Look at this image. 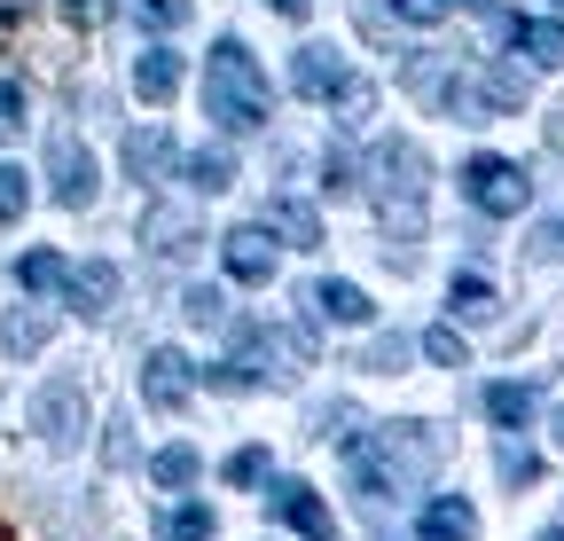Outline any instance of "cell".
Instances as JSON below:
<instances>
[{
	"instance_id": "6da1fadb",
	"label": "cell",
	"mask_w": 564,
	"mask_h": 541,
	"mask_svg": "<svg viewBox=\"0 0 564 541\" xmlns=\"http://www.w3.org/2000/svg\"><path fill=\"white\" fill-rule=\"evenodd\" d=\"M204 118L228 126V133H259L267 126V72L243 40H220L204 63Z\"/></svg>"
},
{
	"instance_id": "7a4b0ae2",
	"label": "cell",
	"mask_w": 564,
	"mask_h": 541,
	"mask_svg": "<svg viewBox=\"0 0 564 541\" xmlns=\"http://www.w3.org/2000/svg\"><path fill=\"white\" fill-rule=\"evenodd\" d=\"M345 463H352V487H361L369 502H384V495H400V479H423V470H432V440H423L415 424L352 432L345 440Z\"/></svg>"
},
{
	"instance_id": "3957f363",
	"label": "cell",
	"mask_w": 564,
	"mask_h": 541,
	"mask_svg": "<svg viewBox=\"0 0 564 541\" xmlns=\"http://www.w3.org/2000/svg\"><path fill=\"white\" fill-rule=\"evenodd\" d=\"M525 188H533V181H525L510 158H494V150H478V158L463 165V196H470L486 220H518V213H525Z\"/></svg>"
},
{
	"instance_id": "277c9868",
	"label": "cell",
	"mask_w": 564,
	"mask_h": 541,
	"mask_svg": "<svg viewBox=\"0 0 564 541\" xmlns=\"http://www.w3.org/2000/svg\"><path fill=\"white\" fill-rule=\"evenodd\" d=\"M47 181H55V205H63V213H87V205H95L102 173H95V158H87L79 133H55V150H47Z\"/></svg>"
},
{
	"instance_id": "5b68a950",
	"label": "cell",
	"mask_w": 564,
	"mask_h": 541,
	"mask_svg": "<svg viewBox=\"0 0 564 541\" xmlns=\"http://www.w3.org/2000/svg\"><path fill=\"white\" fill-rule=\"evenodd\" d=\"M32 432L55 440V447H70V440L87 432V385H79V377H55V385L32 400Z\"/></svg>"
},
{
	"instance_id": "8992f818",
	"label": "cell",
	"mask_w": 564,
	"mask_h": 541,
	"mask_svg": "<svg viewBox=\"0 0 564 541\" xmlns=\"http://www.w3.org/2000/svg\"><path fill=\"white\" fill-rule=\"evenodd\" d=\"M188 392H196V377H188V354L181 346H158L150 361H141V400H150L158 416L188 409Z\"/></svg>"
},
{
	"instance_id": "52a82bcc",
	"label": "cell",
	"mask_w": 564,
	"mask_h": 541,
	"mask_svg": "<svg viewBox=\"0 0 564 541\" xmlns=\"http://www.w3.org/2000/svg\"><path fill=\"white\" fill-rule=\"evenodd\" d=\"M220 259H228L236 283H274V236H267L259 220L228 228V236H220Z\"/></svg>"
},
{
	"instance_id": "ba28073f",
	"label": "cell",
	"mask_w": 564,
	"mask_h": 541,
	"mask_svg": "<svg viewBox=\"0 0 564 541\" xmlns=\"http://www.w3.org/2000/svg\"><path fill=\"white\" fill-rule=\"evenodd\" d=\"M274 518L299 526L306 541H337V518H329V502H322L306 479H282V487H274Z\"/></svg>"
},
{
	"instance_id": "9c48e42d",
	"label": "cell",
	"mask_w": 564,
	"mask_h": 541,
	"mask_svg": "<svg viewBox=\"0 0 564 541\" xmlns=\"http://www.w3.org/2000/svg\"><path fill=\"white\" fill-rule=\"evenodd\" d=\"M345 79H352V72H345V55H337V47H299V63H291V87L314 95V102H337Z\"/></svg>"
},
{
	"instance_id": "30bf717a",
	"label": "cell",
	"mask_w": 564,
	"mask_h": 541,
	"mask_svg": "<svg viewBox=\"0 0 564 541\" xmlns=\"http://www.w3.org/2000/svg\"><path fill=\"white\" fill-rule=\"evenodd\" d=\"M133 95L150 102V110H165V102L181 95V55H173V47H141V55H133Z\"/></svg>"
},
{
	"instance_id": "8fae6325",
	"label": "cell",
	"mask_w": 564,
	"mask_h": 541,
	"mask_svg": "<svg viewBox=\"0 0 564 541\" xmlns=\"http://www.w3.org/2000/svg\"><path fill=\"white\" fill-rule=\"evenodd\" d=\"M63 299L79 306V314H102L118 299V267L110 259H87V267H63Z\"/></svg>"
},
{
	"instance_id": "7c38bea8",
	"label": "cell",
	"mask_w": 564,
	"mask_h": 541,
	"mask_svg": "<svg viewBox=\"0 0 564 541\" xmlns=\"http://www.w3.org/2000/svg\"><path fill=\"white\" fill-rule=\"evenodd\" d=\"M510 47H518L525 63H541V72H556V63H564V24H549V17H510Z\"/></svg>"
},
{
	"instance_id": "4fadbf2b",
	"label": "cell",
	"mask_w": 564,
	"mask_h": 541,
	"mask_svg": "<svg viewBox=\"0 0 564 541\" xmlns=\"http://www.w3.org/2000/svg\"><path fill=\"white\" fill-rule=\"evenodd\" d=\"M165 165H173V133H165V126H133V133H126V173H133V181H158Z\"/></svg>"
},
{
	"instance_id": "5bb4252c",
	"label": "cell",
	"mask_w": 564,
	"mask_h": 541,
	"mask_svg": "<svg viewBox=\"0 0 564 541\" xmlns=\"http://www.w3.org/2000/svg\"><path fill=\"white\" fill-rule=\"evenodd\" d=\"M314 314H322V322H345V329L377 322V306H369L361 283H314Z\"/></svg>"
},
{
	"instance_id": "9a60e30c",
	"label": "cell",
	"mask_w": 564,
	"mask_h": 541,
	"mask_svg": "<svg viewBox=\"0 0 564 541\" xmlns=\"http://www.w3.org/2000/svg\"><path fill=\"white\" fill-rule=\"evenodd\" d=\"M377 181H384L392 196H423V150H415V142H384V150H377Z\"/></svg>"
},
{
	"instance_id": "2e32d148",
	"label": "cell",
	"mask_w": 564,
	"mask_h": 541,
	"mask_svg": "<svg viewBox=\"0 0 564 541\" xmlns=\"http://www.w3.org/2000/svg\"><path fill=\"white\" fill-rule=\"evenodd\" d=\"M470 533H478V518H470L463 495H432V502H423V541H470Z\"/></svg>"
},
{
	"instance_id": "e0dca14e",
	"label": "cell",
	"mask_w": 564,
	"mask_h": 541,
	"mask_svg": "<svg viewBox=\"0 0 564 541\" xmlns=\"http://www.w3.org/2000/svg\"><path fill=\"white\" fill-rule=\"evenodd\" d=\"M141 236H150V244H158L165 259H188V251H196V220H188V213H165V205H150Z\"/></svg>"
},
{
	"instance_id": "ac0fdd59",
	"label": "cell",
	"mask_w": 564,
	"mask_h": 541,
	"mask_svg": "<svg viewBox=\"0 0 564 541\" xmlns=\"http://www.w3.org/2000/svg\"><path fill=\"white\" fill-rule=\"evenodd\" d=\"M196 470H204V455H196V447H158V455H150V487L181 495V487H196Z\"/></svg>"
},
{
	"instance_id": "d6986e66",
	"label": "cell",
	"mask_w": 564,
	"mask_h": 541,
	"mask_svg": "<svg viewBox=\"0 0 564 541\" xmlns=\"http://www.w3.org/2000/svg\"><path fill=\"white\" fill-rule=\"evenodd\" d=\"M274 228L291 236L299 251H314V244H322V213H314V205H299V196H282V205H274Z\"/></svg>"
},
{
	"instance_id": "ffe728a7",
	"label": "cell",
	"mask_w": 564,
	"mask_h": 541,
	"mask_svg": "<svg viewBox=\"0 0 564 541\" xmlns=\"http://www.w3.org/2000/svg\"><path fill=\"white\" fill-rule=\"evenodd\" d=\"M181 173H188V181H196L204 196H220V188H236V158H228V150H196V158H188Z\"/></svg>"
},
{
	"instance_id": "44dd1931",
	"label": "cell",
	"mask_w": 564,
	"mask_h": 541,
	"mask_svg": "<svg viewBox=\"0 0 564 541\" xmlns=\"http://www.w3.org/2000/svg\"><path fill=\"white\" fill-rule=\"evenodd\" d=\"M486 416H494V424H525V416H533V385H510V377L486 385Z\"/></svg>"
},
{
	"instance_id": "7402d4cb",
	"label": "cell",
	"mask_w": 564,
	"mask_h": 541,
	"mask_svg": "<svg viewBox=\"0 0 564 541\" xmlns=\"http://www.w3.org/2000/svg\"><path fill=\"white\" fill-rule=\"evenodd\" d=\"M17 283L24 291H63V251H24L17 259Z\"/></svg>"
},
{
	"instance_id": "603a6c76",
	"label": "cell",
	"mask_w": 564,
	"mask_h": 541,
	"mask_svg": "<svg viewBox=\"0 0 564 541\" xmlns=\"http://www.w3.org/2000/svg\"><path fill=\"white\" fill-rule=\"evenodd\" d=\"M126 17L141 32H173V24H188V0H126Z\"/></svg>"
},
{
	"instance_id": "cb8c5ba5",
	"label": "cell",
	"mask_w": 564,
	"mask_h": 541,
	"mask_svg": "<svg viewBox=\"0 0 564 541\" xmlns=\"http://www.w3.org/2000/svg\"><path fill=\"white\" fill-rule=\"evenodd\" d=\"M47 337H55V322H47V314H24V306L9 314V354H17V361H24V354H40Z\"/></svg>"
},
{
	"instance_id": "d4e9b609",
	"label": "cell",
	"mask_w": 564,
	"mask_h": 541,
	"mask_svg": "<svg viewBox=\"0 0 564 541\" xmlns=\"http://www.w3.org/2000/svg\"><path fill=\"white\" fill-rule=\"evenodd\" d=\"M24 205H32V181L17 165H0V220H24Z\"/></svg>"
},
{
	"instance_id": "484cf974",
	"label": "cell",
	"mask_w": 564,
	"mask_h": 541,
	"mask_svg": "<svg viewBox=\"0 0 564 541\" xmlns=\"http://www.w3.org/2000/svg\"><path fill=\"white\" fill-rule=\"evenodd\" d=\"M267 479V447H236L228 455V487H259Z\"/></svg>"
},
{
	"instance_id": "4316f807",
	"label": "cell",
	"mask_w": 564,
	"mask_h": 541,
	"mask_svg": "<svg viewBox=\"0 0 564 541\" xmlns=\"http://www.w3.org/2000/svg\"><path fill=\"white\" fill-rule=\"evenodd\" d=\"M502 479H510V487H533V479H541V455L510 440V447H502Z\"/></svg>"
},
{
	"instance_id": "83f0119b",
	"label": "cell",
	"mask_w": 564,
	"mask_h": 541,
	"mask_svg": "<svg viewBox=\"0 0 564 541\" xmlns=\"http://www.w3.org/2000/svg\"><path fill=\"white\" fill-rule=\"evenodd\" d=\"M181 314H188V322H220V314H228V291H212V283H196V291L181 299Z\"/></svg>"
},
{
	"instance_id": "f1b7e54d",
	"label": "cell",
	"mask_w": 564,
	"mask_h": 541,
	"mask_svg": "<svg viewBox=\"0 0 564 541\" xmlns=\"http://www.w3.org/2000/svg\"><path fill=\"white\" fill-rule=\"evenodd\" d=\"M423 354H432L440 369H463V329H447V322H440L432 337H423Z\"/></svg>"
},
{
	"instance_id": "f546056e",
	"label": "cell",
	"mask_w": 564,
	"mask_h": 541,
	"mask_svg": "<svg viewBox=\"0 0 564 541\" xmlns=\"http://www.w3.org/2000/svg\"><path fill=\"white\" fill-rule=\"evenodd\" d=\"M455 306L463 314H494V283L486 275H455Z\"/></svg>"
},
{
	"instance_id": "4dcf8cb0",
	"label": "cell",
	"mask_w": 564,
	"mask_h": 541,
	"mask_svg": "<svg viewBox=\"0 0 564 541\" xmlns=\"http://www.w3.org/2000/svg\"><path fill=\"white\" fill-rule=\"evenodd\" d=\"M165 541H212V510H204V502H188V510L165 526Z\"/></svg>"
},
{
	"instance_id": "1f68e13d",
	"label": "cell",
	"mask_w": 564,
	"mask_h": 541,
	"mask_svg": "<svg viewBox=\"0 0 564 541\" xmlns=\"http://www.w3.org/2000/svg\"><path fill=\"white\" fill-rule=\"evenodd\" d=\"M9 133H24V87L0 79V142H9Z\"/></svg>"
},
{
	"instance_id": "d6a6232c",
	"label": "cell",
	"mask_w": 564,
	"mask_h": 541,
	"mask_svg": "<svg viewBox=\"0 0 564 541\" xmlns=\"http://www.w3.org/2000/svg\"><path fill=\"white\" fill-rule=\"evenodd\" d=\"M392 9H400L408 24H423V32H432V24H447V9H455V0H392Z\"/></svg>"
},
{
	"instance_id": "836d02e7",
	"label": "cell",
	"mask_w": 564,
	"mask_h": 541,
	"mask_svg": "<svg viewBox=\"0 0 564 541\" xmlns=\"http://www.w3.org/2000/svg\"><path fill=\"white\" fill-rule=\"evenodd\" d=\"M486 102H494V110H518V102H525V79H510V72H494V79H486Z\"/></svg>"
},
{
	"instance_id": "e575fe53",
	"label": "cell",
	"mask_w": 564,
	"mask_h": 541,
	"mask_svg": "<svg viewBox=\"0 0 564 541\" xmlns=\"http://www.w3.org/2000/svg\"><path fill=\"white\" fill-rule=\"evenodd\" d=\"M110 17V0H63V24H79V32H95Z\"/></svg>"
},
{
	"instance_id": "d590c367",
	"label": "cell",
	"mask_w": 564,
	"mask_h": 541,
	"mask_svg": "<svg viewBox=\"0 0 564 541\" xmlns=\"http://www.w3.org/2000/svg\"><path fill=\"white\" fill-rule=\"evenodd\" d=\"M267 9H274V17H291V24H306V17H314V0H267Z\"/></svg>"
},
{
	"instance_id": "8d00e7d4",
	"label": "cell",
	"mask_w": 564,
	"mask_h": 541,
	"mask_svg": "<svg viewBox=\"0 0 564 541\" xmlns=\"http://www.w3.org/2000/svg\"><path fill=\"white\" fill-rule=\"evenodd\" d=\"M9 32H17V9H0V47H9Z\"/></svg>"
},
{
	"instance_id": "74e56055",
	"label": "cell",
	"mask_w": 564,
	"mask_h": 541,
	"mask_svg": "<svg viewBox=\"0 0 564 541\" xmlns=\"http://www.w3.org/2000/svg\"><path fill=\"white\" fill-rule=\"evenodd\" d=\"M549 244H556V251H564V220H556V228H549Z\"/></svg>"
},
{
	"instance_id": "f35d334b",
	"label": "cell",
	"mask_w": 564,
	"mask_h": 541,
	"mask_svg": "<svg viewBox=\"0 0 564 541\" xmlns=\"http://www.w3.org/2000/svg\"><path fill=\"white\" fill-rule=\"evenodd\" d=\"M556 447H564V409H556Z\"/></svg>"
},
{
	"instance_id": "ab89813d",
	"label": "cell",
	"mask_w": 564,
	"mask_h": 541,
	"mask_svg": "<svg viewBox=\"0 0 564 541\" xmlns=\"http://www.w3.org/2000/svg\"><path fill=\"white\" fill-rule=\"evenodd\" d=\"M463 9H486V0H463Z\"/></svg>"
},
{
	"instance_id": "60d3db41",
	"label": "cell",
	"mask_w": 564,
	"mask_h": 541,
	"mask_svg": "<svg viewBox=\"0 0 564 541\" xmlns=\"http://www.w3.org/2000/svg\"><path fill=\"white\" fill-rule=\"evenodd\" d=\"M541 541H564V533H541Z\"/></svg>"
},
{
	"instance_id": "b9f144b4",
	"label": "cell",
	"mask_w": 564,
	"mask_h": 541,
	"mask_svg": "<svg viewBox=\"0 0 564 541\" xmlns=\"http://www.w3.org/2000/svg\"><path fill=\"white\" fill-rule=\"evenodd\" d=\"M556 9H564V0H556Z\"/></svg>"
},
{
	"instance_id": "7bdbcfd3",
	"label": "cell",
	"mask_w": 564,
	"mask_h": 541,
	"mask_svg": "<svg viewBox=\"0 0 564 541\" xmlns=\"http://www.w3.org/2000/svg\"><path fill=\"white\" fill-rule=\"evenodd\" d=\"M0 541H9V533H0Z\"/></svg>"
}]
</instances>
